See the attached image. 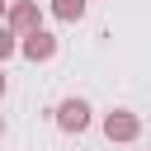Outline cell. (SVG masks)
<instances>
[{
    "instance_id": "obj_1",
    "label": "cell",
    "mask_w": 151,
    "mask_h": 151,
    "mask_svg": "<svg viewBox=\"0 0 151 151\" xmlns=\"http://www.w3.org/2000/svg\"><path fill=\"white\" fill-rule=\"evenodd\" d=\"M52 118H57V127H61V132L80 137V132L94 123V109H90L85 99H76V94H71V99H61V104H57V113H52Z\"/></svg>"
},
{
    "instance_id": "obj_2",
    "label": "cell",
    "mask_w": 151,
    "mask_h": 151,
    "mask_svg": "<svg viewBox=\"0 0 151 151\" xmlns=\"http://www.w3.org/2000/svg\"><path fill=\"white\" fill-rule=\"evenodd\" d=\"M104 137L109 142H137L142 137V118L132 109H113V113H104Z\"/></svg>"
},
{
    "instance_id": "obj_5",
    "label": "cell",
    "mask_w": 151,
    "mask_h": 151,
    "mask_svg": "<svg viewBox=\"0 0 151 151\" xmlns=\"http://www.w3.org/2000/svg\"><path fill=\"white\" fill-rule=\"evenodd\" d=\"M52 14L61 24H80L85 19V0H52Z\"/></svg>"
},
{
    "instance_id": "obj_8",
    "label": "cell",
    "mask_w": 151,
    "mask_h": 151,
    "mask_svg": "<svg viewBox=\"0 0 151 151\" xmlns=\"http://www.w3.org/2000/svg\"><path fill=\"white\" fill-rule=\"evenodd\" d=\"M5 9H9V0H0V19H5Z\"/></svg>"
},
{
    "instance_id": "obj_6",
    "label": "cell",
    "mask_w": 151,
    "mask_h": 151,
    "mask_svg": "<svg viewBox=\"0 0 151 151\" xmlns=\"http://www.w3.org/2000/svg\"><path fill=\"white\" fill-rule=\"evenodd\" d=\"M14 52H19V33H14V28L0 19V61H9Z\"/></svg>"
},
{
    "instance_id": "obj_3",
    "label": "cell",
    "mask_w": 151,
    "mask_h": 151,
    "mask_svg": "<svg viewBox=\"0 0 151 151\" xmlns=\"http://www.w3.org/2000/svg\"><path fill=\"white\" fill-rule=\"evenodd\" d=\"M5 24L24 38V33H33V28H42V9H38V0H14L9 9H5Z\"/></svg>"
},
{
    "instance_id": "obj_7",
    "label": "cell",
    "mask_w": 151,
    "mask_h": 151,
    "mask_svg": "<svg viewBox=\"0 0 151 151\" xmlns=\"http://www.w3.org/2000/svg\"><path fill=\"white\" fill-rule=\"evenodd\" d=\"M5 90H9V80H5V61H0V99H5Z\"/></svg>"
},
{
    "instance_id": "obj_9",
    "label": "cell",
    "mask_w": 151,
    "mask_h": 151,
    "mask_svg": "<svg viewBox=\"0 0 151 151\" xmlns=\"http://www.w3.org/2000/svg\"><path fill=\"white\" fill-rule=\"evenodd\" d=\"M0 137H5V113H0Z\"/></svg>"
},
{
    "instance_id": "obj_4",
    "label": "cell",
    "mask_w": 151,
    "mask_h": 151,
    "mask_svg": "<svg viewBox=\"0 0 151 151\" xmlns=\"http://www.w3.org/2000/svg\"><path fill=\"white\" fill-rule=\"evenodd\" d=\"M19 52H24L28 61H52V57H57V38H52L47 28H33V33L19 38Z\"/></svg>"
}]
</instances>
